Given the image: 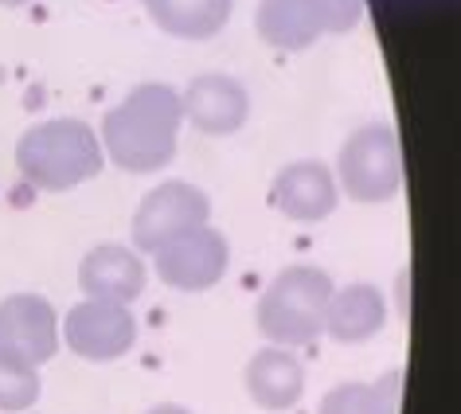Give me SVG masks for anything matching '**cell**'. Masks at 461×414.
<instances>
[{"label": "cell", "mask_w": 461, "mask_h": 414, "mask_svg": "<svg viewBox=\"0 0 461 414\" xmlns=\"http://www.w3.org/2000/svg\"><path fill=\"white\" fill-rule=\"evenodd\" d=\"M59 340H67V348L90 364H113L130 356V348L137 344V320L130 305L78 302L59 320Z\"/></svg>", "instance_id": "obj_7"}, {"label": "cell", "mask_w": 461, "mask_h": 414, "mask_svg": "<svg viewBox=\"0 0 461 414\" xmlns=\"http://www.w3.org/2000/svg\"><path fill=\"white\" fill-rule=\"evenodd\" d=\"M145 262L137 250L122 243H102L86 250V258L78 262V290L86 293V302H113L130 305L145 290Z\"/></svg>", "instance_id": "obj_11"}, {"label": "cell", "mask_w": 461, "mask_h": 414, "mask_svg": "<svg viewBox=\"0 0 461 414\" xmlns=\"http://www.w3.org/2000/svg\"><path fill=\"white\" fill-rule=\"evenodd\" d=\"M145 414H192V410H188V407H180V402H160V407L145 410Z\"/></svg>", "instance_id": "obj_19"}, {"label": "cell", "mask_w": 461, "mask_h": 414, "mask_svg": "<svg viewBox=\"0 0 461 414\" xmlns=\"http://www.w3.org/2000/svg\"><path fill=\"white\" fill-rule=\"evenodd\" d=\"M399 395H402V372L379 375L375 383H360V379H348V383L329 387L317 402V414H399Z\"/></svg>", "instance_id": "obj_16"}, {"label": "cell", "mask_w": 461, "mask_h": 414, "mask_svg": "<svg viewBox=\"0 0 461 414\" xmlns=\"http://www.w3.org/2000/svg\"><path fill=\"white\" fill-rule=\"evenodd\" d=\"M24 4H32V0H0V8H24Z\"/></svg>", "instance_id": "obj_20"}, {"label": "cell", "mask_w": 461, "mask_h": 414, "mask_svg": "<svg viewBox=\"0 0 461 414\" xmlns=\"http://www.w3.org/2000/svg\"><path fill=\"white\" fill-rule=\"evenodd\" d=\"M16 168L40 192H71L106 168V153L83 118H51L24 130L16 141Z\"/></svg>", "instance_id": "obj_2"}, {"label": "cell", "mask_w": 461, "mask_h": 414, "mask_svg": "<svg viewBox=\"0 0 461 414\" xmlns=\"http://www.w3.org/2000/svg\"><path fill=\"white\" fill-rule=\"evenodd\" d=\"M337 188L356 203H387L402 188V148L387 122L360 125L337 157Z\"/></svg>", "instance_id": "obj_4"}, {"label": "cell", "mask_w": 461, "mask_h": 414, "mask_svg": "<svg viewBox=\"0 0 461 414\" xmlns=\"http://www.w3.org/2000/svg\"><path fill=\"white\" fill-rule=\"evenodd\" d=\"M212 220V200L203 188H195L188 180H165L137 203L130 238L137 255H153L165 243H172L184 231H195Z\"/></svg>", "instance_id": "obj_5"}, {"label": "cell", "mask_w": 461, "mask_h": 414, "mask_svg": "<svg viewBox=\"0 0 461 414\" xmlns=\"http://www.w3.org/2000/svg\"><path fill=\"white\" fill-rule=\"evenodd\" d=\"M332 278L321 266H290L258 297L255 325L278 348H305L325 337V305L332 297Z\"/></svg>", "instance_id": "obj_3"}, {"label": "cell", "mask_w": 461, "mask_h": 414, "mask_svg": "<svg viewBox=\"0 0 461 414\" xmlns=\"http://www.w3.org/2000/svg\"><path fill=\"white\" fill-rule=\"evenodd\" d=\"M149 20L176 40H215L227 28L235 0H141Z\"/></svg>", "instance_id": "obj_14"}, {"label": "cell", "mask_w": 461, "mask_h": 414, "mask_svg": "<svg viewBox=\"0 0 461 414\" xmlns=\"http://www.w3.org/2000/svg\"><path fill=\"white\" fill-rule=\"evenodd\" d=\"M180 113L207 137H230L250 118V94L230 75H195L180 94Z\"/></svg>", "instance_id": "obj_9"}, {"label": "cell", "mask_w": 461, "mask_h": 414, "mask_svg": "<svg viewBox=\"0 0 461 414\" xmlns=\"http://www.w3.org/2000/svg\"><path fill=\"white\" fill-rule=\"evenodd\" d=\"M255 32L274 51H309L321 40L313 0H258Z\"/></svg>", "instance_id": "obj_15"}, {"label": "cell", "mask_w": 461, "mask_h": 414, "mask_svg": "<svg viewBox=\"0 0 461 414\" xmlns=\"http://www.w3.org/2000/svg\"><path fill=\"white\" fill-rule=\"evenodd\" d=\"M270 200L285 220L321 223L337 212L340 188H337V176H332V168L325 160H294V165H285L278 176H274Z\"/></svg>", "instance_id": "obj_10"}, {"label": "cell", "mask_w": 461, "mask_h": 414, "mask_svg": "<svg viewBox=\"0 0 461 414\" xmlns=\"http://www.w3.org/2000/svg\"><path fill=\"white\" fill-rule=\"evenodd\" d=\"M387 325V297L379 285L352 282L344 290H332L325 305V337L337 344H364Z\"/></svg>", "instance_id": "obj_13"}, {"label": "cell", "mask_w": 461, "mask_h": 414, "mask_svg": "<svg viewBox=\"0 0 461 414\" xmlns=\"http://www.w3.org/2000/svg\"><path fill=\"white\" fill-rule=\"evenodd\" d=\"M180 94L168 83H141L102 118V153L122 172L149 176L172 165L180 145Z\"/></svg>", "instance_id": "obj_1"}, {"label": "cell", "mask_w": 461, "mask_h": 414, "mask_svg": "<svg viewBox=\"0 0 461 414\" xmlns=\"http://www.w3.org/2000/svg\"><path fill=\"white\" fill-rule=\"evenodd\" d=\"M247 395L255 399V407L262 410H294L305 395V364L294 356V348H258L247 360L243 372Z\"/></svg>", "instance_id": "obj_12"}, {"label": "cell", "mask_w": 461, "mask_h": 414, "mask_svg": "<svg viewBox=\"0 0 461 414\" xmlns=\"http://www.w3.org/2000/svg\"><path fill=\"white\" fill-rule=\"evenodd\" d=\"M230 266V247L223 231H215L212 223L195 227V231L176 235L172 243L153 250V270L168 290L180 293H203L212 285L223 282Z\"/></svg>", "instance_id": "obj_6"}, {"label": "cell", "mask_w": 461, "mask_h": 414, "mask_svg": "<svg viewBox=\"0 0 461 414\" xmlns=\"http://www.w3.org/2000/svg\"><path fill=\"white\" fill-rule=\"evenodd\" d=\"M59 313L40 293H13L0 302V348L24 356L28 364H48L59 352Z\"/></svg>", "instance_id": "obj_8"}, {"label": "cell", "mask_w": 461, "mask_h": 414, "mask_svg": "<svg viewBox=\"0 0 461 414\" xmlns=\"http://www.w3.org/2000/svg\"><path fill=\"white\" fill-rule=\"evenodd\" d=\"M43 379L40 367L28 364L24 356L0 348V410L5 414H24L40 402Z\"/></svg>", "instance_id": "obj_17"}, {"label": "cell", "mask_w": 461, "mask_h": 414, "mask_svg": "<svg viewBox=\"0 0 461 414\" xmlns=\"http://www.w3.org/2000/svg\"><path fill=\"white\" fill-rule=\"evenodd\" d=\"M321 36H348L364 20V0H313Z\"/></svg>", "instance_id": "obj_18"}]
</instances>
